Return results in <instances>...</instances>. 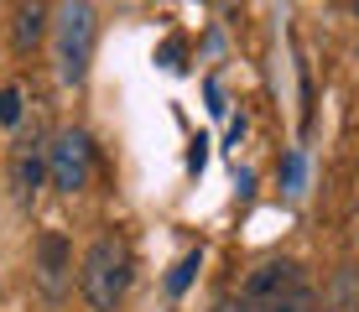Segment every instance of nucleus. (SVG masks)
I'll return each instance as SVG.
<instances>
[{"instance_id": "nucleus-1", "label": "nucleus", "mask_w": 359, "mask_h": 312, "mask_svg": "<svg viewBox=\"0 0 359 312\" xmlns=\"http://www.w3.org/2000/svg\"><path fill=\"white\" fill-rule=\"evenodd\" d=\"M130 276H135V255H130L126 234L104 229L83 250V266H79V292L89 302V312H115L130 292Z\"/></svg>"}, {"instance_id": "nucleus-2", "label": "nucleus", "mask_w": 359, "mask_h": 312, "mask_svg": "<svg viewBox=\"0 0 359 312\" xmlns=\"http://www.w3.org/2000/svg\"><path fill=\"white\" fill-rule=\"evenodd\" d=\"M99 47V11L94 0H57L53 11V57H57V79L79 89L89 79V62Z\"/></svg>"}, {"instance_id": "nucleus-3", "label": "nucleus", "mask_w": 359, "mask_h": 312, "mask_svg": "<svg viewBox=\"0 0 359 312\" xmlns=\"http://www.w3.org/2000/svg\"><path fill=\"white\" fill-rule=\"evenodd\" d=\"M89 177H94V141H89V130L63 125V130L47 141V182H53L57 193H83Z\"/></svg>"}, {"instance_id": "nucleus-4", "label": "nucleus", "mask_w": 359, "mask_h": 312, "mask_svg": "<svg viewBox=\"0 0 359 312\" xmlns=\"http://www.w3.org/2000/svg\"><path fill=\"white\" fill-rule=\"evenodd\" d=\"M32 271L42 281L47 297H63L68 281H73V245L63 240V229H42L32 245Z\"/></svg>"}, {"instance_id": "nucleus-5", "label": "nucleus", "mask_w": 359, "mask_h": 312, "mask_svg": "<svg viewBox=\"0 0 359 312\" xmlns=\"http://www.w3.org/2000/svg\"><path fill=\"white\" fill-rule=\"evenodd\" d=\"M42 182H47V146H42V130L32 125L16 141V151H11V187H16L21 203H32Z\"/></svg>"}, {"instance_id": "nucleus-6", "label": "nucleus", "mask_w": 359, "mask_h": 312, "mask_svg": "<svg viewBox=\"0 0 359 312\" xmlns=\"http://www.w3.org/2000/svg\"><path fill=\"white\" fill-rule=\"evenodd\" d=\"M297 281H302V271H297L292 260H266L261 271H250V281H245L240 297L250 307H261V302H271L276 292H287V286H297Z\"/></svg>"}, {"instance_id": "nucleus-7", "label": "nucleus", "mask_w": 359, "mask_h": 312, "mask_svg": "<svg viewBox=\"0 0 359 312\" xmlns=\"http://www.w3.org/2000/svg\"><path fill=\"white\" fill-rule=\"evenodd\" d=\"M47 32H53L47 0H21V6H16V21H11V47H16V53H32Z\"/></svg>"}, {"instance_id": "nucleus-8", "label": "nucleus", "mask_w": 359, "mask_h": 312, "mask_svg": "<svg viewBox=\"0 0 359 312\" xmlns=\"http://www.w3.org/2000/svg\"><path fill=\"white\" fill-rule=\"evenodd\" d=\"M313 307H318L313 286H307V281H297V286H287V292H276L271 302H261L255 312H313Z\"/></svg>"}, {"instance_id": "nucleus-9", "label": "nucleus", "mask_w": 359, "mask_h": 312, "mask_svg": "<svg viewBox=\"0 0 359 312\" xmlns=\"http://www.w3.org/2000/svg\"><path fill=\"white\" fill-rule=\"evenodd\" d=\"M21 89L16 83H6V89H0V125H21Z\"/></svg>"}, {"instance_id": "nucleus-10", "label": "nucleus", "mask_w": 359, "mask_h": 312, "mask_svg": "<svg viewBox=\"0 0 359 312\" xmlns=\"http://www.w3.org/2000/svg\"><path fill=\"white\" fill-rule=\"evenodd\" d=\"M193 271H198V250L177 260V271L167 276V292H172V297H182V292H188V281H193Z\"/></svg>"}, {"instance_id": "nucleus-11", "label": "nucleus", "mask_w": 359, "mask_h": 312, "mask_svg": "<svg viewBox=\"0 0 359 312\" xmlns=\"http://www.w3.org/2000/svg\"><path fill=\"white\" fill-rule=\"evenodd\" d=\"M349 307H354V276L344 271L339 276V312H349Z\"/></svg>"}, {"instance_id": "nucleus-12", "label": "nucleus", "mask_w": 359, "mask_h": 312, "mask_svg": "<svg viewBox=\"0 0 359 312\" xmlns=\"http://www.w3.org/2000/svg\"><path fill=\"white\" fill-rule=\"evenodd\" d=\"M208 312H255V307L245 302V297H219V302L208 307Z\"/></svg>"}, {"instance_id": "nucleus-13", "label": "nucleus", "mask_w": 359, "mask_h": 312, "mask_svg": "<svg viewBox=\"0 0 359 312\" xmlns=\"http://www.w3.org/2000/svg\"><path fill=\"white\" fill-rule=\"evenodd\" d=\"M162 62H167V68H182V42H167L162 47Z\"/></svg>"}, {"instance_id": "nucleus-14", "label": "nucleus", "mask_w": 359, "mask_h": 312, "mask_svg": "<svg viewBox=\"0 0 359 312\" xmlns=\"http://www.w3.org/2000/svg\"><path fill=\"white\" fill-rule=\"evenodd\" d=\"M349 6H354V16H359V0H349Z\"/></svg>"}]
</instances>
